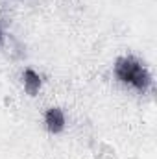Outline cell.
Segmentation results:
<instances>
[{
	"instance_id": "4",
	"label": "cell",
	"mask_w": 157,
	"mask_h": 159,
	"mask_svg": "<svg viewBox=\"0 0 157 159\" xmlns=\"http://www.w3.org/2000/svg\"><path fill=\"white\" fill-rule=\"evenodd\" d=\"M4 41V30H2V26H0V43Z\"/></svg>"
},
{
	"instance_id": "3",
	"label": "cell",
	"mask_w": 157,
	"mask_h": 159,
	"mask_svg": "<svg viewBox=\"0 0 157 159\" xmlns=\"http://www.w3.org/2000/svg\"><path fill=\"white\" fill-rule=\"evenodd\" d=\"M22 87H24V93L28 96H37L43 89V76H41L37 70H34L32 67H26L22 70Z\"/></svg>"
},
{
	"instance_id": "2",
	"label": "cell",
	"mask_w": 157,
	"mask_h": 159,
	"mask_svg": "<svg viewBox=\"0 0 157 159\" xmlns=\"http://www.w3.org/2000/svg\"><path fill=\"white\" fill-rule=\"evenodd\" d=\"M43 124H44V129L50 133V135H59L65 131V126H67V117H65V111L59 107V106H52L44 111L43 115Z\"/></svg>"
},
{
	"instance_id": "1",
	"label": "cell",
	"mask_w": 157,
	"mask_h": 159,
	"mask_svg": "<svg viewBox=\"0 0 157 159\" xmlns=\"http://www.w3.org/2000/svg\"><path fill=\"white\" fill-rule=\"evenodd\" d=\"M113 74L117 78L118 83L137 91V93H146L150 91L154 78L150 69L144 65V61H141L135 56H120L117 57L115 65H113Z\"/></svg>"
}]
</instances>
